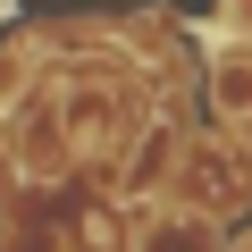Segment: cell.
Instances as JSON below:
<instances>
[{"label":"cell","instance_id":"obj_1","mask_svg":"<svg viewBox=\"0 0 252 252\" xmlns=\"http://www.w3.org/2000/svg\"><path fill=\"white\" fill-rule=\"evenodd\" d=\"M168 202L219 219L227 235L252 219V152L235 126H185V143H177V168H168Z\"/></svg>","mask_w":252,"mask_h":252},{"label":"cell","instance_id":"obj_2","mask_svg":"<svg viewBox=\"0 0 252 252\" xmlns=\"http://www.w3.org/2000/svg\"><path fill=\"white\" fill-rule=\"evenodd\" d=\"M202 109L210 126H252V42L227 26L202 42Z\"/></svg>","mask_w":252,"mask_h":252},{"label":"cell","instance_id":"obj_3","mask_svg":"<svg viewBox=\"0 0 252 252\" xmlns=\"http://www.w3.org/2000/svg\"><path fill=\"white\" fill-rule=\"evenodd\" d=\"M126 252H227V227L160 193V202H143L126 219Z\"/></svg>","mask_w":252,"mask_h":252},{"label":"cell","instance_id":"obj_4","mask_svg":"<svg viewBox=\"0 0 252 252\" xmlns=\"http://www.w3.org/2000/svg\"><path fill=\"white\" fill-rule=\"evenodd\" d=\"M59 59H51V34H34V26H17V34H0V126H9L34 93H42V76H51Z\"/></svg>","mask_w":252,"mask_h":252},{"label":"cell","instance_id":"obj_5","mask_svg":"<svg viewBox=\"0 0 252 252\" xmlns=\"http://www.w3.org/2000/svg\"><path fill=\"white\" fill-rule=\"evenodd\" d=\"M219 26H227V34H244V42H252V0H227V17H219Z\"/></svg>","mask_w":252,"mask_h":252},{"label":"cell","instance_id":"obj_6","mask_svg":"<svg viewBox=\"0 0 252 252\" xmlns=\"http://www.w3.org/2000/svg\"><path fill=\"white\" fill-rule=\"evenodd\" d=\"M227 252H252V235H227Z\"/></svg>","mask_w":252,"mask_h":252}]
</instances>
